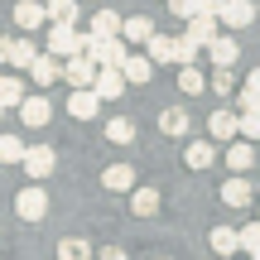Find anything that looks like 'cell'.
<instances>
[{
    "mask_svg": "<svg viewBox=\"0 0 260 260\" xmlns=\"http://www.w3.org/2000/svg\"><path fill=\"white\" fill-rule=\"evenodd\" d=\"M44 19H48L44 0H15V24H19V29H39Z\"/></svg>",
    "mask_w": 260,
    "mask_h": 260,
    "instance_id": "cell-14",
    "label": "cell"
},
{
    "mask_svg": "<svg viewBox=\"0 0 260 260\" xmlns=\"http://www.w3.org/2000/svg\"><path fill=\"white\" fill-rule=\"evenodd\" d=\"M106 140H111V145H130V140H135V125H130L125 116H116V121H106Z\"/></svg>",
    "mask_w": 260,
    "mask_h": 260,
    "instance_id": "cell-28",
    "label": "cell"
},
{
    "mask_svg": "<svg viewBox=\"0 0 260 260\" xmlns=\"http://www.w3.org/2000/svg\"><path fill=\"white\" fill-rule=\"evenodd\" d=\"M203 73H198V68L193 63H178V92H188V96H198V92H203Z\"/></svg>",
    "mask_w": 260,
    "mask_h": 260,
    "instance_id": "cell-25",
    "label": "cell"
},
{
    "mask_svg": "<svg viewBox=\"0 0 260 260\" xmlns=\"http://www.w3.org/2000/svg\"><path fill=\"white\" fill-rule=\"evenodd\" d=\"M48 15L58 19V24H77V19H82V10H77V0H48Z\"/></svg>",
    "mask_w": 260,
    "mask_h": 260,
    "instance_id": "cell-23",
    "label": "cell"
},
{
    "mask_svg": "<svg viewBox=\"0 0 260 260\" xmlns=\"http://www.w3.org/2000/svg\"><path fill=\"white\" fill-rule=\"evenodd\" d=\"M251 102H260V68L241 82V106H251Z\"/></svg>",
    "mask_w": 260,
    "mask_h": 260,
    "instance_id": "cell-34",
    "label": "cell"
},
{
    "mask_svg": "<svg viewBox=\"0 0 260 260\" xmlns=\"http://www.w3.org/2000/svg\"><path fill=\"white\" fill-rule=\"evenodd\" d=\"M236 251H251V255L260 260V222H251V226L236 232Z\"/></svg>",
    "mask_w": 260,
    "mask_h": 260,
    "instance_id": "cell-29",
    "label": "cell"
},
{
    "mask_svg": "<svg viewBox=\"0 0 260 260\" xmlns=\"http://www.w3.org/2000/svg\"><path fill=\"white\" fill-rule=\"evenodd\" d=\"M207 130H212V140H232V135H236V116H232V111H212Z\"/></svg>",
    "mask_w": 260,
    "mask_h": 260,
    "instance_id": "cell-27",
    "label": "cell"
},
{
    "mask_svg": "<svg viewBox=\"0 0 260 260\" xmlns=\"http://www.w3.org/2000/svg\"><path fill=\"white\" fill-rule=\"evenodd\" d=\"M145 58H149V63H174V39L154 29V34L145 39Z\"/></svg>",
    "mask_w": 260,
    "mask_h": 260,
    "instance_id": "cell-16",
    "label": "cell"
},
{
    "mask_svg": "<svg viewBox=\"0 0 260 260\" xmlns=\"http://www.w3.org/2000/svg\"><path fill=\"white\" fill-rule=\"evenodd\" d=\"M203 53H212V63H217V68H232L236 58H241V48H236V39H222V34H212V39L203 44Z\"/></svg>",
    "mask_w": 260,
    "mask_h": 260,
    "instance_id": "cell-12",
    "label": "cell"
},
{
    "mask_svg": "<svg viewBox=\"0 0 260 260\" xmlns=\"http://www.w3.org/2000/svg\"><path fill=\"white\" fill-rule=\"evenodd\" d=\"M212 92L217 96H232V73H226V68H217V73H212Z\"/></svg>",
    "mask_w": 260,
    "mask_h": 260,
    "instance_id": "cell-35",
    "label": "cell"
},
{
    "mask_svg": "<svg viewBox=\"0 0 260 260\" xmlns=\"http://www.w3.org/2000/svg\"><path fill=\"white\" fill-rule=\"evenodd\" d=\"M149 34H154V19H149V15H121V39L130 48H140Z\"/></svg>",
    "mask_w": 260,
    "mask_h": 260,
    "instance_id": "cell-11",
    "label": "cell"
},
{
    "mask_svg": "<svg viewBox=\"0 0 260 260\" xmlns=\"http://www.w3.org/2000/svg\"><path fill=\"white\" fill-rule=\"evenodd\" d=\"M251 198H255V188H251V178H246V174H232L222 183V203L226 207H251Z\"/></svg>",
    "mask_w": 260,
    "mask_h": 260,
    "instance_id": "cell-10",
    "label": "cell"
},
{
    "mask_svg": "<svg viewBox=\"0 0 260 260\" xmlns=\"http://www.w3.org/2000/svg\"><path fill=\"white\" fill-rule=\"evenodd\" d=\"M34 53H39V48L29 44V39H10V48H5V63H10V68H24Z\"/></svg>",
    "mask_w": 260,
    "mask_h": 260,
    "instance_id": "cell-26",
    "label": "cell"
},
{
    "mask_svg": "<svg viewBox=\"0 0 260 260\" xmlns=\"http://www.w3.org/2000/svg\"><path fill=\"white\" fill-rule=\"evenodd\" d=\"M236 135H246V140H251V145L260 140V102L241 106V116H236Z\"/></svg>",
    "mask_w": 260,
    "mask_h": 260,
    "instance_id": "cell-20",
    "label": "cell"
},
{
    "mask_svg": "<svg viewBox=\"0 0 260 260\" xmlns=\"http://www.w3.org/2000/svg\"><path fill=\"white\" fill-rule=\"evenodd\" d=\"M82 39L87 34H77V24H48V48L44 53H53V58H68V53H82Z\"/></svg>",
    "mask_w": 260,
    "mask_h": 260,
    "instance_id": "cell-1",
    "label": "cell"
},
{
    "mask_svg": "<svg viewBox=\"0 0 260 260\" xmlns=\"http://www.w3.org/2000/svg\"><path fill=\"white\" fill-rule=\"evenodd\" d=\"M19 96H24V87H19V77H0V106H5V111H10V106L19 102Z\"/></svg>",
    "mask_w": 260,
    "mask_h": 260,
    "instance_id": "cell-33",
    "label": "cell"
},
{
    "mask_svg": "<svg viewBox=\"0 0 260 260\" xmlns=\"http://www.w3.org/2000/svg\"><path fill=\"white\" fill-rule=\"evenodd\" d=\"M121 77H125V87H145L149 77H154V63H149L145 53H125L121 58Z\"/></svg>",
    "mask_w": 260,
    "mask_h": 260,
    "instance_id": "cell-8",
    "label": "cell"
},
{
    "mask_svg": "<svg viewBox=\"0 0 260 260\" xmlns=\"http://www.w3.org/2000/svg\"><path fill=\"white\" fill-rule=\"evenodd\" d=\"M92 92L102 96V102L125 96V77H121V68H96V73H92Z\"/></svg>",
    "mask_w": 260,
    "mask_h": 260,
    "instance_id": "cell-6",
    "label": "cell"
},
{
    "mask_svg": "<svg viewBox=\"0 0 260 260\" xmlns=\"http://www.w3.org/2000/svg\"><path fill=\"white\" fill-rule=\"evenodd\" d=\"M19 154H24V140L5 130V135H0V164H19Z\"/></svg>",
    "mask_w": 260,
    "mask_h": 260,
    "instance_id": "cell-30",
    "label": "cell"
},
{
    "mask_svg": "<svg viewBox=\"0 0 260 260\" xmlns=\"http://www.w3.org/2000/svg\"><path fill=\"white\" fill-rule=\"evenodd\" d=\"M212 34H217V15H188V34L183 39H193V44L203 48Z\"/></svg>",
    "mask_w": 260,
    "mask_h": 260,
    "instance_id": "cell-18",
    "label": "cell"
},
{
    "mask_svg": "<svg viewBox=\"0 0 260 260\" xmlns=\"http://www.w3.org/2000/svg\"><path fill=\"white\" fill-rule=\"evenodd\" d=\"M15 111H19V121H24L29 130H39V125H48V116H53V106H48V96H19L15 102Z\"/></svg>",
    "mask_w": 260,
    "mask_h": 260,
    "instance_id": "cell-4",
    "label": "cell"
},
{
    "mask_svg": "<svg viewBox=\"0 0 260 260\" xmlns=\"http://www.w3.org/2000/svg\"><path fill=\"white\" fill-rule=\"evenodd\" d=\"M212 251L217 255H232L236 251V232H232V226H212Z\"/></svg>",
    "mask_w": 260,
    "mask_h": 260,
    "instance_id": "cell-32",
    "label": "cell"
},
{
    "mask_svg": "<svg viewBox=\"0 0 260 260\" xmlns=\"http://www.w3.org/2000/svg\"><path fill=\"white\" fill-rule=\"evenodd\" d=\"M15 212L19 217H24V222H44V212H48V193H44V188H24V193H19L15 198Z\"/></svg>",
    "mask_w": 260,
    "mask_h": 260,
    "instance_id": "cell-7",
    "label": "cell"
},
{
    "mask_svg": "<svg viewBox=\"0 0 260 260\" xmlns=\"http://www.w3.org/2000/svg\"><path fill=\"white\" fill-rule=\"evenodd\" d=\"M92 5H102V0H92Z\"/></svg>",
    "mask_w": 260,
    "mask_h": 260,
    "instance_id": "cell-37",
    "label": "cell"
},
{
    "mask_svg": "<svg viewBox=\"0 0 260 260\" xmlns=\"http://www.w3.org/2000/svg\"><path fill=\"white\" fill-rule=\"evenodd\" d=\"M183 159H188V169H212V159H217V140H193Z\"/></svg>",
    "mask_w": 260,
    "mask_h": 260,
    "instance_id": "cell-17",
    "label": "cell"
},
{
    "mask_svg": "<svg viewBox=\"0 0 260 260\" xmlns=\"http://www.w3.org/2000/svg\"><path fill=\"white\" fill-rule=\"evenodd\" d=\"M92 73H96V63L87 53H68V58H58V77H63L68 87H92Z\"/></svg>",
    "mask_w": 260,
    "mask_h": 260,
    "instance_id": "cell-3",
    "label": "cell"
},
{
    "mask_svg": "<svg viewBox=\"0 0 260 260\" xmlns=\"http://www.w3.org/2000/svg\"><path fill=\"white\" fill-rule=\"evenodd\" d=\"M53 164H58V154H53V145H24V154H19V169H24L29 178H48L53 174Z\"/></svg>",
    "mask_w": 260,
    "mask_h": 260,
    "instance_id": "cell-2",
    "label": "cell"
},
{
    "mask_svg": "<svg viewBox=\"0 0 260 260\" xmlns=\"http://www.w3.org/2000/svg\"><path fill=\"white\" fill-rule=\"evenodd\" d=\"M226 169H236V174H251V169H255L251 140H246V145H232V149H226Z\"/></svg>",
    "mask_w": 260,
    "mask_h": 260,
    "instance_id": "cell-22",
    "label": "cell"
},
{
    "mask_svg": "<svg viewBox=\"0 0 260 260\" xmlns=\"http://www.w3.org/2000/svg\"><path fill=\"white\" fill-rule=\"evenodd\" d=\"M130 212L135 217H154L159 212V193L154 188H130Z\"/></svg>",
    "mask_w": 260,
    "mask_h": 260,
    "instance_id": "cell-21",
    "label": "cell"
},
{
    "mask_svg": "<svg viewBox=\"0 0 260 260\" xmlns=\"http://www.w3.org/2000/svg\"><path fill=\"white\" fill-rule=\"evenodd\" d=\"M92 34H96V39L121 34V15H116V10H96V15H92Z\"/></svg>",
    "mask_w": 260,
    "mask_h": 260,
    "instance_id": "cell-24",
    "label": "cell"
},
{
    "mask_svg": "<svg viewBox=\"0 0 260 260\" xmlns=\"http://www.w3.org/2000/svg\"><path fill=\"white\" fill-rule=\"evenodd\" d=\"M96 106H102V96H96L92 87H73V96H68V116H73V121H92Z\"/></svg>",
    "mask_w": 260,
    "mask_h": 260,
    "instance_id": "cell-9",
    "label": "cell"
},
{
    "mask_svg": "<svg viewBox=\"0 0 260 260\" xmlns=\"http://www.w3.org/2000/svg\"><path fill=\"white\" fill-rule=\"evenodd\" d=\"M58 255H63V260H87L92 246H87L82 236H68V241H58Z\"/></svg>",
    "mask_w": 260,
    "mask_h": 260,
    "instance_id": "cell-31",
    "label": "cell"
},
{
    "mask_svg": "<svg viewBox=\"0 0 260 260\" xmlns=\"http://www.w3.org/2000/svg\"><path fill=\"white\" fill-rule=\"evenodd\" d=\"M159 130H164L169 140H183L188 135V111H183V106H169V111L159 116Z\"/></svg>",
    "mask_w": 260,
    "mask_h": 260,
    "instance_id": "cell-19",
    "label": "cell"
},
{
    "mask_svg": "<svg viewBox=\"0 0 260 260\" xmlns=\"http://www.w3.org/2000/svg\"><path fill=\"white\" fill-rule=\"evenodd\" d=\"M29 77H34V82L39 87H48V82H58V58L53 53H34V58H29Z\"/></svg>",
    "mask_w": 260,
    "mask_h": 260,
    "instance_id": "cell-15",
    "label": "cell"
},
{
    "mask_svg": "<svg viewBox=\"0 0 260 260\" xmlns=\"http://www.w3.org/2000/svg\"><path fill=\"white\" fill-rule=\"evenodd\" d=\"M251 19H255L251 0H222V5H217V24H226V29H246Z\"/></svg>",
    "mask_w": 260,
    "mask_h": 260,
    "instance_id": "cell-5",
    "label": "cell"
},
{
    "mask_svg": "<svg viewBox=\"0 0 260 260\" xmlns=\"http://www.w3.org/2000/svg\"><path fill=\"white\" fill-rule=\"evenodd\" d=\"M102 188H106V193H130V188H135V169H130V164L102 169Z\"/></svg>",
    "mask_w": 260,
    "mask_h": 260,
    "instance_id": "cell-13",
    "label": "cell"
},
{
    "mask_svg": "<svg viewBox=\"0 0 260 260\" xmlns=\"http://www.w3.org/2000/svg\"><path fill=\"white\" fill-rule=\"evenodd\" d=\"M5 48H10V39H0V63H5Z\"/></svg>",
    "mask_w": 260,
    "mask_h": 260,
    "instance_id": "cell-36",
    "label": "cell"
},
{
    "mask_svg": "<svg viewBox=\"0 0 260 260\" xmlns=\"http://www.w3.org/2000/svg\"><path fill=\"white\" fill-rule=\"evenodd\" d=\"M0 116H5V106H0Z\"/></svg>",
    "mask_w": 260,
    "mask_h": 260,
    "instance_id": "cell-38",
    "label": "cell"
}]
</instances>
